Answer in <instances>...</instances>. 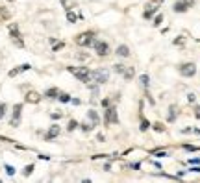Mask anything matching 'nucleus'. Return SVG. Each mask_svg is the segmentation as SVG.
<instances>
[{"label":"nucleus","mask_w":200,"mask_h":183,"mask_svg":"<svg viewBox=\"0 0 200 183\" xmlns=\"http://www.w3.org/2000/svg\"><path fill=\"white\" fill-rule=\"evenodd\" d=\"M20 113H22V104H15L13 105V115H11V120H9V124L13 128L20 126Z\"/></svg>","instance_id":"7"},{"label":"nucleus","mask_w":200,"mask_h":183,"mask_svg":"<svg viewBox=\"0 0 200 183\" xmlns=\"http://www.w3.org/2000/svg\"><path fill=\"white\" fill-rule=\"evenodd\" d=\"M109 104H111V100H109V98H104V100H102V105H104V107H108Z\"/></svg>","instance_id":"35"},{"label":"nucleus","mask_w":200,"mask_h":183,"mask_svg":"<svg viewBox=\"0 0 200 183\" xmlns=\"http://www.w3.org/2000/svg\"><path fill=\"white\" fill-rule=\"evenodd\" d=\"M76 126H78V122H76V120H69L67 130H69V131H72V130H76Z\"/></svg>","instance_id":"28"},{"label":"nucleus","mask_w":200,"mask_h":183,"mask_svg":"<svg viewBox=\"0 0 200 183\" xmlns=\"http://www.w3.org/2000/svg\"><path fill=\"white\" fill-rule=\"evenodd\" d=\"M161 20H163V15H158V17L154 19V26H158V24H161Z\"/></svg>","instance_id":"34"},{"label":"nucleus","mask_w":200,"mask_h":183,"mask_svg":"<svg viewBox=\"0 0 200 183\" xmlns=\"http://www.w3.org/2000/svg\"><path fill=\"white\" fill-rule=\"evenodd\" d=\"M26 102H28V104H39L41 102V94L39 93H35V91H30V93L26 94Z\"/></svg>","instance_id":"13"},{"label":"nucleus","mask_w":200,"mask_h":183,"mask_svg":"<svg viewBox=\"0 0 200 183\" xmlns=\"http://www.w3.org/2000/svg\"><path fill=\"white\" fill-rule=\"evenodd\" d=\"M176 117H178L176 105H171V107H169V117H167V120H169V122H174V120H176Z\"/></svg>","instance_id":"18"},{"label":"nucleus","mask_w":200,"mask_h":183,"mask_svg":"<svg viewBox=\"0 0 200 183\" xmlns=\"http://www.w3.org/2000/svg\"><path fill=\"white\" fill-rule=\"evenodd\" d=\"M109 80V72L106 70V69H95V70H91V81H95V83H106V81Z\"/></svg>","instance_id":"3"},{"label":"nucleus","mask_w":200,"mask_h":183,"mask_svg":"<svg viewBox=\"0 0 200 183\" xmlns=\"http://www.w3.org/2000/svg\"><path fill=\"white\" fill-rule=\"evenodd\" d=\"M67 70L72 72L78 81H83V83H89L91 81V70L87 67H67Z\"/></svg>","instance_id":"1"},{"label":"nucleus","mask_w":200,"mask_h":183,"mask_svg":"<svg viewBox=\"0 0 200 183\" xmlns=\"http://www.w3.org/2000/svg\"><path fill=\"white\" fill-rule=\"evenodd\" d=\"M61 4H63V8H65V9H72V8H74V4H76V0H61Z\"/></svg>","instance_id":"22"},{"label":"nucleus","mask_w":200,"mask_h":183,"mask_svg":"<svg viewBox=\"0 0 200 183\" xmlns=\"http://www.w3.org/2000/svg\"><path fill=\"white\" fill-rule=\"evenodd\" d=\"M67 20H69V22H72V24H74V22H76V20H78V15H76V13H74V11H72V9H67Z\"/></svg>","instance_id":"20"},{"label":"nucleus","mask_w":200,"mask_h":183,"mask_svg":"<svg viewBox=\"0 0 200 183\" xmlns=\"http://www.w3.org/2000/svg\"><path fill=\"white\" fill-rule=\"evenodd\" d=\"M60 117H61V113H52V119H56V120H58Z\"/></svg>","instance_id":"38"},{"label":"nucleus","mask_w":200,"mask_h":183,"mask_svg":"<svg viewBox=\"0 0 200 183\" xmlns=\"http://www.w3.org/2000/svg\"><path fill=\"white\" fill-rule=\"evenodd\" d=\"M87 119H89V120H91V124H93V126H98V113H97V111H95V109H89V111H87Z\"/></svg>","instance_id":"14"},{"label":"nucleus","mask_w":200,"mask_h":183,"mask_svg":"<svg viewBox=\"0 0 200 183\" xmlns=\"http://www.w3.org/2000/svg\"><path fill=\"white\" fill-rule=\"evenodd\" d=\"M34 170H35V166H34V165H28V166H26V168H24V170H22V174H24V176H26V178H28V176H30V174H32V172H34Z\"/></svg>","instance_id":"24"},{"label":"nucleus","mask_w":200,"mask_h":183,"mask_svg":"<svg viewBox=\"0 0 200 183\" xmlns=\"http://www.w3.org/2000/svg\"><path fill=\"white\" fill-rule=\"evenodd\" d=\"M78 59H87V54H78Z\"/></svg>","instance_id":"39"},{"label":"nucleus","mask_w":200,"mask_h":183,"mask_svg":"<svg viewBox=\"0 0 200 183\" xmlns=\"http://www.w3.org/2000/svg\"><path fill=\"white\" fill-rule=\"evenodd\" d=\"M122 76H124V80H126V81L134 80V76H135V70H134V67H126V69H124V72H122Z\"/></svg>","instance_id":"16"},{"label":"nucleus","mask_w":200,"mask_h":183,"mask_svg":"<svg viewBox=\"0 0 200 183\" xmlns=\"http://www.w3.org/2000/svg\"><path fill=\"white\" fill-rule=\"evenodd\" d=\"M58 135H60V126H56V124H54V126H50V130L46 131L45 139H46V141H52V139H56Z\"/></svg>","instance_id":"12"},{"label":"nucleus","mask_w":200,"mask_h":183,"mask_svg":"<svg viewBox=\"0 0 200 183\" xmlns=\"http://www.w3.org/2000/svg\"><path fill=\"white\" fill-rule=\"evenodd\" d=\"M58 94H60V89H58V87H50V89H46V93H45L46 98H58Z\"/></svg>","instance_id":"17"},{"label":"nucleus","mask_w":200,"mask_h":183,"mask_svg":"<svg viewBox=\"0 0 200 183\" xmlns=\"http://www.w3.org/2000/svg\"><path fill=\"white\" fill-rule=\"evenodd\" d=\"M141 131H146V130H148V128H150V122L146 120V119H145V117H143V119H141Z\"/></svg>","instance_id":"23"},{"label":"nucleus","mask_w":200,"mask_h":183,"mask_svg":"<svg viewBox=\"0 0 200 183\" xmlns=\"http://www.w3.org/2000/svg\"><path fill=\"white\" fill-rule=\"evenodd\" d=\"M183 148H185V150H189V152H197V150H200L198 146H193V144H185Z\"/></svg>","instance_id":"33"},{"label":"nucleus","mask_w":200,"mask_h":183,"mask_svg":"<svg viewBox=\"0 0 200 183\" xmlns=\"http://www.w3.org/2000/svg\"><path fill=\"white\" fill-rule=\"evenodd\" d=\"M158 8H160V2H150L146 6V9L143 11V19H152V15L158 11Z\"/></svg>","instance_id":"10"},{"label":"nucleus","mask_w":200,"mask_h":183,"mask_svg":"<svg viewBox=\"0 0 200 183\" xmlns=\"http://www.w3.org/2000/svg\"><path fill=\"white\" fill-rule=\"evenodd\" d=\"M195 117L200 119V107H195Z\"/></svg>","instance_id":"36"},{"label":"nucleus","mask_w":200,"mask_h":183,"mask_svg":"<svg viewBox=\"0 0 200 183\" xmlns=\"http://www.w3.org/2000/svg\"><path fill=\"white\" fill-rule=\"evenodd\" d=\"M152 128H154V130H156V131H165V126H163V124H161V122H156V124H152Z\"/></svg>","instance_id":"26"},{"label":"nucleus","mask_w":200,"mask_h":183,"mask_svg":"<svg viewBox=\"0 0 200 183\" xmlns=\"http://www.w3.org/2000/svg\"><path fill=\"white\" fill-rule=\"evenodd\" d=\"M104 124L111 126V124H119V117H117V109L115 107H106V117H104Z\"/></svg>","instance_id":"6"},{"label":"nucleus","mask_w":200,"mask_h":183,"mask_svg":"<svg viewBox=\"0 0 200 183\" xmlns=\"http://www.w3.org/2000/svg\"><path fill=\"white\" fill-rule=\"evenodd\" d=\"M193 4H195V0H178L174 4V11L176 13H185L189 8H193Z\"/></svg>","instance_id":"8"},{"label":"nucleus","mask_w":200,"mask_h":183,"mask_svg":"<svg viewBox=\"0 0 200 183\" xmlns=\"http://www.w3.org/2000/svg\"><path fill=\"white\" fill-rule=\"evenodd\" d=\"M117 56H120V58H128L130 56V48L126 46V44H120V46H117V52H115Z\"/></svg>","instance_id":"15"},{"label":"nucleus","mask_w":200,"mask_h":183,"mask_svg":"<svg viewBox=\"0 0 200 183\" xmlns=\"http://www.w3.org/2000/svg\"><path fill=\"white\" fill-rule=\"evenodd\" d=\"M9 17H11V13H9L6 8H2V6H0V22H6V20H9Z\"/></svg>","instance_id":"19"},{"label":"nucleus","mask_w":200,"mask_h":183,"mask_svg":"<svg viewBox=\"0 0 200 183\" xmlns=\"http://www.w3.org/2000/svg\"><path fill=\"white\" fill-rule=\"evenodd\" d=\"M182 43H183V37H178V39L174 41V44H182Z\"/></svg>","instance_id":"37"},{"label":"nucleus","mask_w":200,"mask_h":183,"mask_svg":"<svg viewBox=\"0 0 200 183\" xmlns=\"http://www.w3.org/2000/svg\"><path fill=\"white\" fill-rule=\"evenodd\" d=\"M6 109H8V105H6L4 102H0V119H2L4 115H6Z\"/></svg>","instance_id":"31"},{"label":"nucleus","mask_w":200,"mask_h":183,"mask_svg":"<svg viewBox=\"0 0 200 183\" xmlns=\"http://www.w3.org/2000/svg\"><path fill=\"white\" fill-rule=\"evenodd\" d=\"M50 41L54 43V52H58V50H61V48L65 46V43H63V41H60V43H56L54 39H50Z\"/></svg>","instance_id":"25"},{"label":"nucleus","mask_w":200,"mask_h":183,"mask_svg":"<svg viewBox=\"0 0 200 183\" xmlns=\"http://www.w3.org/2000/svg\"><path fill=\"white\" fill-rule=\"evenodd\" d=\"M6 174H8V176H13V174H15V168H13L11 165H6Z\"/></svg>","instance_id":"30"},{"label":"nucleus","mask_w":200,"mask_h":183,"mask_svg":"<svg viewBox=\"0 0 200 183\" xmlns=\"http://www.w3.org/2000/svg\"><path fill=\"white\" fill-rule=\"evenodd\" d=\"M58 100L63 102V104H67V102H71V94H69V93H60V94H58Z\"/></svg>","instance_id":"21"},{"label":"nucleus","mask_w":200,"mask_h":183,"mask_svg":"<svg viewBox=\"0 0 200 183\" xmlns=\"http://www.w3.org/2000/svg\"><path fill=\"white\" fill-rule=\"evenodd\" d=\"M9 37H11V41L19 46V48H22L24 46V41H22V35H20V30H19V24H9Z\"/></svg>","instance_id":"4"},{"label":"nucleus","mask_w":200,"mask_h":183,"mask_svg":"<svg viewBox=\"0 0 200 183\" xmlns=\"http://www.w3.org/2000/svg\"><path fill=\"white\" fill-rule=\"evenodd\" d=\"M178 72H180L182 76H185V78H191V76H195L197 74V65L195 63H182L180 67H178Z\"/></svg>","instance_id":"5"},{"label":"nucleus","mask_w":200,"mask_h":183,"mask_svg":"<svg viewBox=\"0 0 200 183\" xmlns=\"http://www.w3.org/2000/svg\"><path fill=\"white\" fill-rule=\"evenodd\" d=\"M191 172H200V166H195V168H191Z\"/></svg>","instance_id":"40"},{"label":"nucleus","mask_w":200,"mask_h":183,"mask_svg":"<svg viewBox=\"0 0 200 183\" xmlns=\"http://www.w3.org/2000/svg\"><path fill=\"white\" fill-rule=\"evenodd\" d=\"M8 2H15V0H8Z\"/></svg>","instance_id":"41"},{"label":"nucleus","mask_w":200,"mask_h":183,"mask_svg":"<svg viewBox=\"0 0 200 183\" xmlns=\"http://www.w3.org/2000/svg\"><path fill=\"white\" fill-rule=\"evenodd\" d=\"M139 80H141V83H143V87H148V74H143Z\"/></svg>","instance_id":"29"},{"label":"nucleus","mask_w":200,"mask_h":183,"mask_svg":"<svg viewBox=\"0 0 200 183\" xmlns=\"http://www.w3.org/2000/svg\"><path fill=\"white\" fill-rule=\"evenodd\" d=\"M95 32L93 30H87V32H82V33H78L76 37H74V41H76V44L78 46H83V48H87V46H91L93 43H95Z\"/></svg>","instance_id":"2"},{"label":"nucleus","mask_w":200,"mask_h":183,"mask_svg":"<svg viewBox=\"0 0 200 183\" xmlns=\"http://www.w3.org/2000/svg\"><path fill=\"white\" fill-rule=\"evenodd\" d=\"M113 67H115V70H117V72H120V74H122V72H124V69H126L122 63H117V65H113Z\"/></svg>","instance_id":"32"},{"label":"nucleus","mask_w":200,"mask_h":183,"mask_svg":"<svg viewBox=\"0 0 200 183\" xmlns=\"http://www.w3.org/2000/svg\"><path fill=\"white\" fill-rule=\"evenodd\" d=\"M93 46H95L97 54H98V56H102V58L109 54V46H108V43H104V41H97V39H95V43H93Z\"/></svg>","instance_id":"9"},{"label":"nucleus","mask_w":200,"mask_h":183,"mask_svg":"<svg viewBox=\"0 0 200 183\" xmlns=\"http://www.w3.org/2000/svg\"><path fill=\"white\" fill-rule=\"evenodd\" d=\"M93 128H95L93 124H87V122H82V130H83V131H91Z\"/></svg>","instance_id":"27"},{"label":"nucleus","mask_w":200,"mask_h":183,"mask_svg":"<svg viewBox=\"0 0 200 183\" xmlns=\"http://www.w3.org/2000/svg\"><path fill=\"white\" fill-rule=\"evenodd\" d=\"M30 69H32V65H30V63H24V65H20V67L11 69V70L8 72V76H9V78H15V76H19L20 72H26V70H30Z\"/></svg>","instance_id":"11"}]
</instances>
